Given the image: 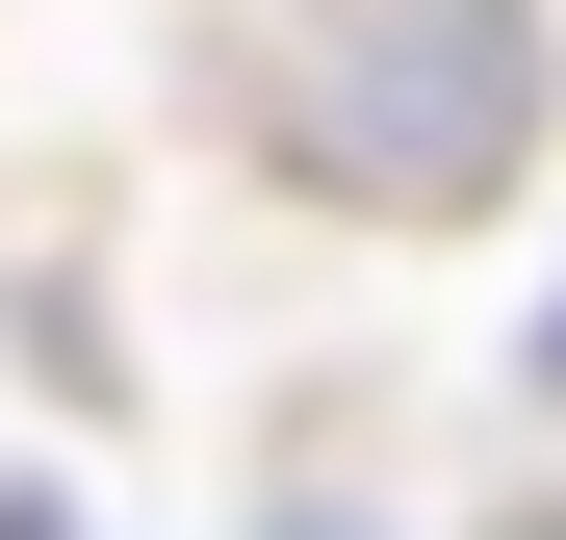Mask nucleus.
Returning a JSON list of instances; mask_svg holds the SVG:
<instances>
[{"mask_svg": "<svg viewBox=\"0 0 566 540\" xmlns=\"http://www.w3.org/2000/svg\"><path fill=\"white\" fill-rule=\"evenodd\" d=\"M207 77H232L258 180H310L360 232H490L566 129L541 0H207Z\"/></svg>", "mask_w": 566, "mask_h": 540, "instance_id": "1", "label": "nucleus"}, {"mask_svg": "<svg viewBox=\"0 0 566 540\" xmlns=\"http://www.w3.org/2000/svg\"><path fill=\"white\" fill-rule=\"evenodd\" d=\"M0 540H77V515H52V489H0Z\"/></svg>", "mask_w": 566, "mask_h": 540, "instance_id": "2", "label": "nucleus"}, {"mask_svg": "<svg viewBox=\"0 0 566 540\" xmlns=\"http://www.w3.org/2000/svg\"><path fill=\"white\" fill-rule=\"evenodd\" d=\"M258 540H360V515H258Z\"/></svg>", "mask_w": 566, "mask_h": 540, "instance_id": "3", "label": "nucleus"}, {"mask_svg": "<svg viewBox=\"0 0 566 540\" xmlns=\"http://www.w3.org/2000/svg\"><path fill=\"white\" fill-rule=\"evenodd\" d=\"M541 387H566V309H541Z\"/></svg>", "mask_w": 566, "mask_h": 540, "instance_id": "4", "label": "nucleus"}, {"mask_svg": "<svg viewBox=\"0 0 566 540\" xmlns=\"http://www.w3.org/2000/svg\"><path fill=\"white\" fill-rule=\"evenodd\" d=\"M490 540H566V515H490Z\"/></svg>", "mask_w": 566, "mask_h": 540, "instance_id": "5", "label": "nucleus"}]
</instances>
